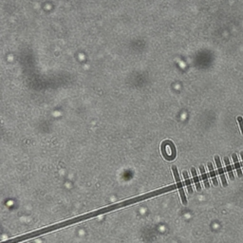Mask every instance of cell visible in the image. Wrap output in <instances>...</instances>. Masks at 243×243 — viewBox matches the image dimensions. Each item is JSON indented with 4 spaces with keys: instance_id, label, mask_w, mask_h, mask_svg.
I'll return each mask as SVG.
<instances>
[{
    "instance_id": "obj_11",
    "label": "cell",
    "mask_w": 243,
    "mask_h": 243,
    "mask_svg": "<svg viewBox=\"0 0 243 243\" xmlns=\"http://www.w3.org/2000/svg\"><path fill=\"white\" fill-rule=\"evenodd\" d=\"M240 155H241V158H242V163H243V151L240 153Z\"/></svg>"
},
{
    "instance_id": "obj_9",
    "label": "cell",
    "mask_w": 243,
    "mask_h": 243,
    "mask_svg": "<svg viewBox=\"0 0 243 243\" xmlns=\"http://www.w3.org/2000/svg\"><path fill=\"white\" fill-rule=\"evenodd\" d=\"M183 177H184V179H185V184H186V187H187V190L189 192V194H192L193 193V187H192V184H191V179L190 178L188 177V173L186 171H183Z\"/></svg>"
},
{
    "instance_id": "obj_8",
    "label": "cell",
    "mask_w": 243,
    "mask_h": 243,
    "mask_svg": "<svg viewBox=\"0 0 243 243\" xmlns=\"http://www.w3.org/2000/svg\"><path fill=\"white\" fill-rule=\"evenodd\" d=\"M224 161H225V164H226V169H227V172H228V175H229V178L234 181V172H233V168L230 164V161H229V159L225 157L224 158Z\"/></svg>"
},
{
    "instance_id": "obj_1",
    "label": "cell",
    "mask_w": 243,
    "mask_h": 243,
    "mask_svg": "<svg viewBox=\"0 0 243 243\" xmlns=\"http://www.w3.org/2000/svg\"><path fill=\"white\" fill-rule=\"evenodd\" d=\"M161 153L165 159L172 161V159L176 157V149L173 145V143L170 141H164L161 144Z\"/></svg>"
},
{
    "instance_id": "obj_2",
    "label": "cell",
    "mask_w": 243,
    "mask_h": 243,
    "mask_svg": "<svg viewBox=\"0 0 243 243\" xmlns=\"http://www.w3.org/2000/svg\"><path fill=\"white\" fill-rule=\"evenodd\" d=\"M172 171H173V174H174V178L176 179V182H177V185H178V188H179V195H181V199H182V202L183 205H187V199H186V196H185V193H184V189H183V186H182V183L181 182V179H179V173H178V169L175 165L172 166Z\"/></svg>"
},
{
    "instance_id": "obj_7",
    "label": "cell",
    "mask_w": 243,
    "mask_h": 243,
    "mask_svg": "<svg viewBox=\"0 0 243 243\" xmlns=\"http://www.w3.org/2000/svg\"><path fill=\"white\" fill-rule=\"evenodd\" d=\"M208 169H209V173H210L211 178H212V181H213L214 185H215V186H217L218 182H217V179L216 173H215L214 168H213V164H212V162H208Z\"/></svg>"
},
{
    "instance_id": "obj_4",
    "label": "cell",
    "mask_w": 243,
    "mask_h": 243,
    "mask_svg": "<svg viewBox=\"0 0 243 243\" xmlns=\"http://www.w3.org/2000/svg\"><path fill=\"white\" fill-rule=\"evenodd\" d=\"M232 158H233V161H234V168H236L237 172H238V178H241L243 175H242V171H241V167H240V163L238 160V156L237 154H233L232 155Z\"/></svg>"
},
{
    "instance_id": "obj_10",
    "label": "cell",
    "mask_w": 243,
    "mask_h": 243,
    "mask_svg": "<svg viewBox=\"0 0 243 243\" xmlns=\"http://www.w3.org/2000/svg\"><path fill=\"white\" fill-rule=\"evenodd\" d=\"M238 124L240 127V130H241L242 134H243V119H242V117H240V116L238 117Z\"/></svg>"
},
{
    "instance_id": "obj_3",
    "label": "cell",
    "mask_w": 243,
    "mask_h": 243,
    "mask_svg": "<svg viewBox=\"0 0 243 243\" xmlns=\"http://www.w3.org/2000/svg\"><path fill=\"white\" fill-rule=\"evenodd\" d=\"M215 161H216V164H217V172L219 176H220V179H221V182H222V185L224 187L227 186V181L225 179V175H224V171H223V168L221 166V162H220V159H219L218 156H215Z\"/></svg>"
},
{
    "instance_id": "obj_6",
    "label": "cell",
    "mask_w": 243,
    "mask_h": 243,
    "mask_svg": "<svg viewBox=\"0 0 243 243\" xmlns=\"http://www.w3.org/2000/svg\"><path fill=\"white\" fill-rule=\"evenodd\" d=\"M191 172H192V176H193V179H194V182L196 184V187H197V190L198 191H201V186H200V179L198 177V174H197V171L194 167L191 168Z\"/></svg>"
},
{
    "instance_id": "obj_5",
    "label": "cell",
    "mask_w": 243,
    "mask_h": 243,
    "mask_svg": "<svg viewBox=\"0 0 243 243\" xmlns=\"http://www.w3.org/2000/svg\"><path fill=\"white\" fill-rule=\"evenodd\" d=\"M200 174H201V179L203 182H204V186L206 189L210 188V184H209V181H208V177L206 175V172H205V169H204V166L203 165H200Z\"/></svg>"
}]
</instances>
